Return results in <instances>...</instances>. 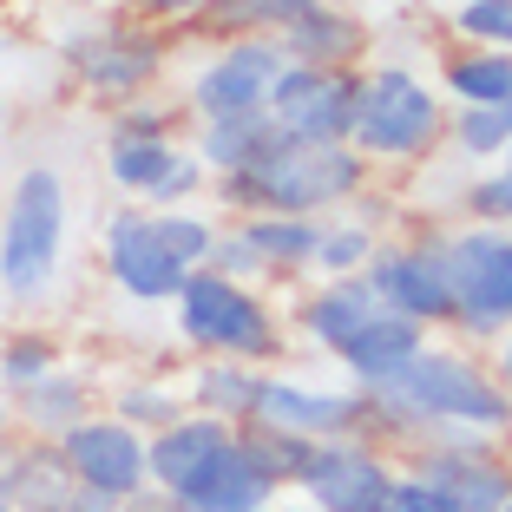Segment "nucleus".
I'll return each instance as SVG.
<instances>
[{
  "mask_svg": "<svg viewBox=\"0 0 512 512\" xmlns=\"http://www.w3.org/2000/svg\"><path fill=\"white\" fill-rule=\"evenodd\" d=\"M66 66H73V79L92 92V99L125 106V99H138L145 86H158V73H165V46H158V33L106 27V33H79V40H66Z\"/></svg>",
  "mask_w": 512,
  "mask_h": 512,
  "instance_id": "obj_15",
  "label": "nucleus"
},
{
  "mask_svg": "<svg viewBox=\"0 0 512 512\" xmlns=\"http://www.w3.org/2000/svg\"><path fill=\"white\" fill-rule=\"evenodd\" d=\"M237 440V427L230 421H211V414H178L171 427H158V434H145V460H151V486L171 499V512H178V499L191 493L204 473H211V460Z\"/></svg>",
  "mask_w": 512,
  "mask_h": 512,
  "instance_id": "obj_16",
  "label": "nucleus"
},
{
  "mask_svg": "<svg viewBox=\"0 0 512 512\" xmlns=\"http://www.w3.org/2000/svg\"><path fill=\"white\" fill-rule=\"evenodd\" d=\"M250 421L316 447V440L368 434V394L362 388H329V381H309V375H283V368H263V388H256Z\"/></svg>",
  "mask_w": 512,
  "mask_h": 512,
  "instance_id": "obj_9",
  "label": "nucleus"
},
{
  "mask_svg": "<svg viewBox=\"0 0 512 512\" xmlns=\"http://www.w3.org/2000/svg\"><path fill=\"white\" fill-rule=\"evenodd\" d=\"M276 46H283L289 66H355L362 46H368V33H362L355 14H342V7H329V0H302V14L276 33Z\"/></svg>",
  "mask_w": 512,
  "mask_h": 512,
  "instance_id": "obj_20",
  "label": "nucleus"
},
{
  "mask_svg": "<svg viewBox=\"0 0 512 512\" xmlns=\"http://www.w3.org/2000/svg\"><path fill=\"white\" fill-rule=\"evenodd\" d=\"M467 224H493V230H512V158L486 165L480 178L467 184Z\"/></svg>",
  "mask_w": 512,
  "mask_h": 512,
  "instance_id": "obj_36",
  "label": "nucleus"
},
{
  "mask_svg": "<svg viewBox=\"0 0 512 512\" xmlns=\"http://www.w3.org/2000/svg\"><path fill=\"white\" fill-rule=\"evenodd\" d=\"M0 512H14V506H7V493H0Z\"/></svg>",
  "mask_w": 512,
  "mask_h": 512,
  "instance_id": "obj_46",
  "label": "nucleus"
},
{
  "mask_svg": "<svg viewBox=\"0 0 512 512\" xmlns=\"http://www.w3.org/2000/svg\"><path fill=\"white\" fill-rule=\"evenodd\" d=\"M296 14H302V0H211L191 27L217 33V40H276Z\"/></svg>",
  "mask_w": 512,
  "mask_h": 512,
  "instance_id": "obj_28",
  "label": "nucleus"
},
{
  "mask_svg": "<svg viewBox=\"0 0 512 512\" xmlns=\"http://www.w3.org/2000/svg\"><path fill=\"white\" fill-rule=\"evenodd\" d=\"M14 414H20V434L27 440H60V434H73L86 414H99V388H92L86 368L60 362L46 381H33L27 394H14Z\"/></svg>",
  "mask_w": 512,
  "mask_h": 512,
  "instance_id": "obj_19",
  "label": "nucleus"
},
{
  "mask_svg": "<svg viewBox=\"0 0 512 512\" xmlns=\"http://www.w3.org/2000/svg\"><path fill=\"white\" fill-rule=\"evenodd\" d=\"M204 270L230 276V283H250V289L270 283V276H263V263H256V250H250V237H243L237 224H224V217H217V243H211V256H204Z\"/></svg>",
  "mask_w": 512,
  "mask_h": 512,
  "instance_id": "obj_37",
  "label": "nucleus"
},
{
  "mask_svg": "<svg viewBox=\"0 0 512 512\" xmlns=\"http://www.w3.org/2000/svg\"><path fill=\"white\" fill-rule=\"evenodd\" d=\"M66 237H73L66 171L27 165L14 178V191H7V211H0V289L14 302H40L46 289L60 283Z\"/></svg>",
  "mask_w": 512,
  "mask_h": 512,
  "instance_id": "obj_4",
  "label": "nucleus"
},
{
  "mask_svg": "<svg viewBox=\"0 0 512 512\" xmlns=\"http://www.w3.org/2000/svg\"><path fill=\"white\" fill-rule=\"evenodd\" d=\"M453 283V329L467 348H486L512 329V230L493 224H460L440 237Z\"/></svg>",
  "mask_w": 512,
  "mask_h": 512,
  "instance_id": "obj_6",
  "label": "nucleus"
},
{
  "mask_svg": "<svg viewBox=\"0 0 512 512\" xmlns=\"http://www.w3.org/2000/svg\"><path fill=\"white\" fill-rule=\"evenodd\" d=\"M171 322H178V342L204 362H250L270 368L289 355V322L263 289L230 283L217 270H191L184 289L171 296Z\"/></svg>",
  "mask_w": 512,
  "mask_h": 512,
  "instance_id": "obj_3",
  "label": "nucleus"
},
{
  "mask_svg": "<svg viewBox=\"0 0 512 512\" xmlns=\"http://www.w3.org/2000/svg\"><path fill=\"white\" fill-rule=\"evenodd\" d=\"M7 440H20V414H14V401L0 394V447H7Z\"/></svg>",
  "mask_w": 512,
  "mask_h": 512,
  "instance_id": "obj_43",
  "label": "nucleus"
},
{
  "mask_svg": "<svg viewBox=\"0 0 512 512\" xmlns=\"http://www.w3.org/2000/svg\"><path fill=\"white\" fill-rule=\"evenodd\" d=\"M394 473H401V460H394L388 440L342 434V440H316L309 447V460L296 473V493L309 512H381Z\"/></svg>",
  "mask_w": 512,
  "mask_h": 512,
  "instance_id": "obj_7",
  "label": "nucleus"
},
{
  "mask_svg": "<svg viewBox=\"0 0 512 512\" xmlns=\"http://www.w3.org/2000/svg\"><path fill=\"white\" fill-rule=\"evenodd\" d=\"M447 138V99L434 92V79H421L414 66H375L355 86V119H348V145L368 165H427Z\"/></svg>",
  "mask_w": 512,
  "mask_h": 512,
  "instance_id": "obj_5",
  "label": "nucleus"
},
{
  "mask_svg": "<svg viewBox=\"0 0 512 512\" xmlns=\"http://www.w3.org/2000/svg\"><path fill=\"white\" fill-rule=\"evenodd\" d=\"M256 388H263V368H250V362H204V355H197V368L184 375V407L243 427L250 407H256Z\"/></svg>",
  "mask_w": 512,
  "mask_h": 512,
  "instance_id": "obj_24",
  "label": "nucleus"
},
{
  "mask_svg": "<svg viewBox=\"0 0 512 512\" xmlns=\"http://www.w3.org/2000/svg\"><path fill=\"white\" fill-rule=\"evenodd\" d=\"M506 158H512V151H506Z\"/></svg>",
  "mask_w": 512,
  "mask_h": 512,
  "instance_id": "obj_49",
  "label": "nucleus"
},
{
  "mask_svg": "<svg viewBox=\"0 0 512 512\" xmlns=\"http://www.w3.org/2000/svg\"><path fill=\"white\" fill-rule=\"evenodd\" d=\"M237 447L250 453V460L270 473L276 486H296L302 460H309V440H289V434H276V427H256V421H243V427H237Z\"/></svg>",
  "mask_w": 512,
  "mask_h": 512,
  "instance_id": "obj_33",
  "label": "nucleus"
},
{
  "mask_svg": "<svg viewBox=\"0 0 512 512\" xmlns=\"http://www.w3.org/2000/svg\"><path fill=\"white\" fill-rule=\"evenodd\" d=\"M106 414L132 421L138 434H158V427H171L178 414H191V407H184V388H178V381H119Z\"/></svg>",
  "mask_w": 512,
  "mask_h": 512,
  "instance_id": "obj_32",
  "label": "nucleus"
},
{
  "mask_svg": "<svg viewBox=\"0 0 512 512\" xmlns=\"http://www.w3.org/2000/svg\"><path fill=\"white\" fill-rule=\"evenodd\" d=\"M60 362H66L60 335H46V329H14L7 342H0V394L14 401V394H27L33 381H46Z\"/></svg>",
  "mask_w": 512,
  "mask_h": 512,
  "instance_id": "obj_31",
  "label": "nucleus"
},
{
  "mask_svg": "<svg viewBox=\"0 0 512 512\" xmlns=\"http://www.w3.org/2000/svg\"><path fill=\"white\" fill-rule=\"evenodd\" d=\"M204 7H211V0H138V14H151V20H197L204 14Z\"/></svg>",
  "mask_w": 512,
  "mask_h": 512,
  "instance_id": "obj_40",
  "label": "nucleus"
},
{
  "mask_svg": "<svg viewBox=\"0 0 512 512\" xmlns=\"http://www.w3.org/2000/svg\"><path fill=\"white\" fill-rule=\"evenodd\" d=\"M276 138H283V132L270 125V112H256V119H217V125H197L191 151H197V165L211 171V178H230V171L256 165V158H263Z\"/></svg>",
  "mask_w": 512,
  "mask_h": 512,
  "instance_id": "obj_26",
  "label": "nucleus"
},
{
  "mask_svg": "<svg viewBox=\"0 0 512 512\" xmlns=\"http://www.w3.org/2000/svg\"><path fill=\"white\" fill-rule=\"evenodd\" d=\"M499 512H512V499H506V506H499Z\"/></svg>",
  "mask_w": 512,
  "mask_h": 512,
  "instance_id": "obj_48",
  "label": "nucleus"
},
{
  "mask_svg": "<svg viewBox=\"0 0 512 512\" xmlns=\"http://www.w3.org/2000/svg\"><path fill=\"white\" fill-rule=\"evenodd\" d=\"M375 250H381L375 217L335 211V217H322V237H316V276H362Z\"/></svg>",
  "mask_w": 512,
  "mask_h": 512,
  "instance_id": "obj_30",
  "label": "nucleus"
},
{
  "mask_svg": "<svg viewBox=\"0 0 512 512\" xmlns=\"http://www.w3.org/2000/svg\"><path fill=\"white\" fill-rule=\"evenodd\" d=\"M283 73H289V60H283V46H276V40H224L211 60L191 73L184 106H191L197 125L256 119V112H270L276 79H283Z\"/></svg>",
  "mask_w": 512,
  "mask_h": 512,
  "instance_id": "obj_8",
  "label": "nucleus"
},
{
  "mask_svg": "<svg viewBox=\"0 0 512 512\" xmlns=\"http://www.w3.org/2000/svg\"><path fill=\"white\" fill-rule=\"evenodd\" d=\"M99 270L119 296L132 302H171L184 289V263L171 256L165 230H158V211H138V204H119L99 230Z\"/></svg>",
  "mask_w": 512,
  "mask_h": 512,
  "instance_id": "obj_12",
  "label": "nucleus"
},
{
  "mask_svg": "<svg viewBox=\"0 0 512 512\" xmlns=\"http://www.w3.org/2000/svg\"><path fill=\"white\" fill-rule=\"evenodd\" d=\"M506 119H512V92H506Z\"/></svg>",
  "mask_w": 512,
  "mask_h": 512,
  "instance_id": "obj_47",
  "label": "nucleus"
},
{
  "mask_svg": "<svg viewBox=\"0 0 512 512\" xmlns=\"http://www.w3.org/2000/svg\"><path fill=\"white\" fill-rule=\"evenodd\" d=\"M375 309H381V296L362 276H316V289L296 302V335L316 348V355L335 362V355L375 322Z\"/></svg>",
  "mask_w": 512,
  "mask_h": 512,
  "instance_id": "obj_17",
  "label": "nucleus"
},
{
  "mask_svg": "<svg viewBox=\"0 0 512 512\" xmlns=\"http://www.w3.org/2000/svg\"><path fill=\"white\" fill-rule=\"evenodd\" d=\"M0 132H7V99H0Z\"/></svg>",
  "mask_w": 512,
  "mask_h": 512,
  "instance_id": "obj_45",
  "label": "nucleus"
},
{
  "mask_svg": "<svg viewBox=\"0 0 512 512\" xmlns=\"http://www.w3.org/2000/svg\"><path fill=\"white\" fill-rule=\"evenodd\" d=\"M112 132H138V138H178V106H138V99H125L119 119H112Z\"/></svg>",
  "mask_w": 512,
  "mask_h": 512,
  "instance_id": "obj_38",
  "label": "nucleus"
},
{
  "mask_svg": "<svg viewBox=\"0 0 512 512\" xmlns=\"http://www.w3.org/2000/svg\"><path fill=\"white\" fill-rule=\"evenodd\" d=\"M256 512H309L302 499H270V506H256Z\"/></svg>",
  "mask_w": 512,
  "mask_h": 512,
  "instance_id": "obj_44",
  "label": "nucleus"
},
{
  "mask_svg": "<svg viewBox=\"0 0 512 512\" xmlns=\"http://www.w3.org/2000/svg\"><path fill=\"white\" fill-rule=\"evenodd\" d=\"M427 348V329L421 322H407V316H394V309H375V322H368L355 342L335 355V368L348 375V388H362V394H375L381 381H394L414 355Z\"/></svg>",
  "mask_w": 512,
  "mask_h": 512,
  "instance_id": "obj_18",
  "label": "nucleus"
},
{
  "mask_svg": "<svg viewBox=\"0 0 512 512\" xmlns=\"http://www.w3.org/2000/svg\"><path fill=\"white\" fill-rule=\"evenodd\" d=\"M158 230H165L171 256H178L184 270H204V256H211L217 243V217L197 211V204H171V211H158Z\"/></svg>",
  "mask_w": 512,
  "mask_h": 512,
  "instance_id": "obj_34",
  "label": "nucleus"
},
{
  "mask_svg": "<svg viewBox=\"0 0 512 512\" xmlns=\"http://www.w3.org/2000/svg\"><path fill=\"white\" fill-rule=\"evenodd\" d=\"M60 512H125V506H112V499H99V493H86V486H73Z\"/></svg>",
  "mask_w": 512,
  "mask_h": 512,
  "instance_id": "obj_41",
  "label": "nucleus"
},
{
  "mask_svg": "<svg viewBox=\"0 0 512 512\" xmlns=\"http://www.w3.org/2000/svg\"><path fill=\"white\" fill-rule=\"evenodd\" d=\"M453 33L467 46H499V53H512V0H460V7H453Z\"/></svg>",
  "mask_w": 512,
  "mask_h": 512,
  "instance_id": "obj_35",
  "label": "nucleus"
},
{
  "mask_svg": "<svg viewBox=\"0 0 512 512\" xmlns=\"http://www.w3.org/2000/svg\"><path fill=\"white\" fill-rule=\"evenodd\" d=\"M375 165L355 145H309V138H276L256 165L211 178V197L224 217H335L368 191Z\"/></svg>",
  "mask_w": 512,
  "mask_h": 512,
  "instance_id": "obj_2",
  "label": "nucleus"
},
{
  "mask_svg": "<svg viewBox=\"0 0 512 512\" xmlns=\"http://www.w3.org/2000/svg\"><path fill=\"white\" fill-rule=\"evenodd\" d=\"M506 92H512V53H499V46H460L440 66L447 106H506Z\"/></svg>",
  "mask_w": 512,
  "mask_h": 512,
  "instance_id": "obj_25",
  "label": "nucleus"
},
{
  "mask_svg": "<svg viewBox=\"0 0 512 512\" xmlns=\"http://www.w3.org/2000/svg\"><path fill=\"white\" fill-rule=\"evenodd\" d=\"M440 145H453V158H467V165H499L512 151V119L506 106H447V138Z\"/></svg>",
  "mask_w": 512,
  "mask_h": 512,
  "instance_id": "obj_27",
  "label": "nucleus"
},
{
  "mask_svg": "<svg viewBox=\"0 0 512 512\" xmlns=\"http://www.w3.org/2000/svg\"><path fill=\"white\" fill-rule=\"evenodd\" d=\"M368 434L388 440L394 460L421 440H512V394L467 342L427 335L421 355L368 394Z\"/></svg>",
  "mask_w": 512,
  "mask_h": 512,
  "instance_id": "obj_1",
  "label": "nucleus"
},
{
  "mask_svg": "<svg viewBox=\"0 0 512 512\" xmlns=\"http://www.w3.org/2000/svg\"><path fill=\"white\" fill-rule=\"evenodd\" d=\"M230 224L250 237L256 263L270 283H289V276H316V237L322 217H230Z\"/></svg>",
  "mask_w": 512,
  "mask_h": 512,
  "instance_id": "obj_23",
  "label": "nucleus"
},
{
  "mask_svg": "<svg viewBox=\"0 0 512 512\" xmlns=\"http://www.w3.org/2000/svg\"><path fill=\"white\" fill-rule=\"evenodd\" d=\"M362 283L381 296V309L421 322L427 335L434 329H453V283H447V256H440V237H407V243H388L368 256Z\"/></svg>",
  "mask_w": 512,
  "mask_h": 512,
  "instance_id": "obj_10",
  "label": "nucleus"
},
{
  "mask_svg": "<svg viewBox=\"0 0 512 512\" xmlns=\"http://www.w3.org/2000/svg\"><path fill=\"white\" fill-rule=\"evenodd\" d=\"M0 493L14 512H60L73 493V473H66L60 447L53 440H7L0 447Z\"/></svg>",
  "mask_w": 512,
  "mask_h": 512,
  "instance_id": "obj_21",
  "label": "nucleus"
},
{
  "mask_svg": "<svg viewBox=\"0 0 512 512\" xmlns=\"http://www.w3.org/2000/svg\"><path fill=\"white\" fill-rule=\"evenodd\" d=\"M381 512H453V506L421 480V473L401 467V473H394V486H388V499H381Z\"/></svg>",
  "mask_w": 512,
  "mask_h": 512,
  "instance_id": "obj_39",
  "label": "nucleus"
},
{
  "mask_svg": "<svg viewBox=\"0 0 512 512\" xmlns=\"http://www.w3.org/2000/svg\"><path fill=\"white\" fill-rule=\"evenodd\" d=\"M355 66H289L276 79L270 125L283 138H309V145H348V119H355Z\"/></svg>",
  "mask_w": 512,
  "mask_h": 512,
  "instance_id": "obj_14",
  "label": "nucleus"
},
{
  "mask_svg": "<svg viewBox=\"0 0 512 512\" xmlns=\"http://www.w3.org/2000/svg\"><path fill=\"white\" fill-rule=\"evenodd\" d=\"M178 138H138V132H112L106 138V178L132 197H151V184L171 171Z\"/></svg>",
  "mask_w": 512,
  "mask_h": 512,
  "instance_id": "obj_29",
  "label": "nucleus"
},
{
  "mask_svg": "<svg viewBox=\"0 0 512 512\" xmlns=\"http://www.w3.org/2000/svg\"><path fill=\"white\" fill-rule=\"evenodd\" d=\"M407 473H421L453 512H499L512 499V460L499 440H421L401 453Z\"/></svg>",
  "mask_w": 512,
  "mask_h": 512,
  "instance_id": "obj_13",
  "label": "nucleus"
},
{
  "mask_svg": "<svg viewBox=\"0 0 512 512\" xmlns=\"http://www.w3.org/2000/svg\"><path fill=\"white\" fill-rule=\"evenodd\" d=\"M493 375H499V388L512 394V329H506V335L493 342Z\"/></svg>",
  "mask_w": 512,
  "mask_h": 512,
  "instance_id": "obj_42",
  "label": "nucleus"
},
{
  "mask_svg": "<svg viewBox=\"0 0 512 512\" xmlns=\"http://www.w3.org/2000/svg\"><path fill=\"white\" fill-rule=\"evenodd\" d=\"M53 447H60L73 486L112 499V506H132V499L151 486L145 434H138L132 421H119V414H86V421H79L73 434H60Z\"/></svg>",
  "mask_w": 512,
  "mask_h": 512,
  "instance_id": "obj_11",
  "label": "nucleus"
},
{
  "mask_svg": "<svg viewBox=\"0 0 512 512\" xmlns=\"http://www.w3.org/2000/svg\"><path fill=\"white\" fill-rule=\"evenodd\" d=\"M276 493H283V486H276L270 473L256 467L237 440H230V447L211 460V473L178 499V512H256V506H270Z\"/></svg>",
  "mask_w": 512,
  "mask_h": 512,
  "instance_id": "obj_22",
  "label": "nucleus"
}]
</instances>
